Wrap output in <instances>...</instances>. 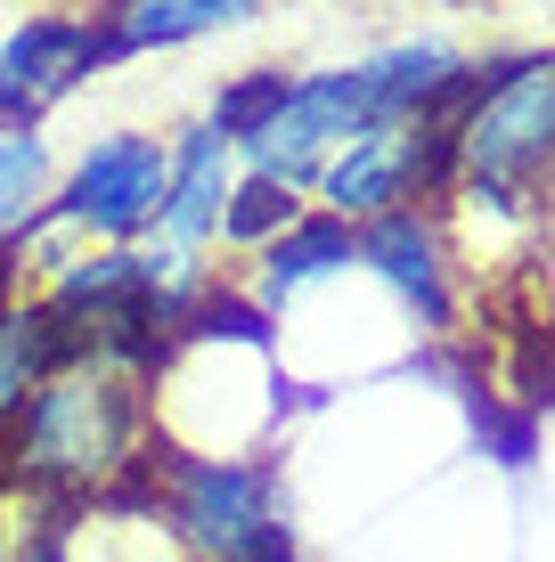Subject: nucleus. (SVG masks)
<instances>
[{"label":"nucleus","mask_w":555,"mask_h":562,"mask_svg":"<svg viewBox=\"0 0 555 562\" xmlns=\"http://www.w3.org/2000/svg\"><path fill=\"white\" fill-rule=\"evenodd\" d=\"M147 449H156L147 375H131L114 359H66L0 432V473L16 490L57 497V506H74V497L107 506L114 490H131L147 473Z\"/></svg>","instance_id":"f257e3e1"},{"label":"nucleus","mask_w":555,"mask_h":562,"mask_svg":"<svg viewBox=\"0 0 555 562\" xmlns=\"http://www.w3.org/2000/svg\"><path fill=\"white\" fill-rule=\"evenodd\" d=\"M147 506L188 562H302L286 473L270 457L221 449H147Z\"/></svg>","instance_id":"f03ea898"},{"label":"nucleus","mask_w":555,"mask_h":562,"mask_svg":"<svg viewBox=\"0 0 555 562\" xmlns=\"http://www.w3.org/2000/svg\"><path fill=\"white\" fill-rule=\"evenodd\" d=\"M555 180V49L474 66V99L457 106V196L474 212L523 221Z\"/></svg>","instance_id":"7ed1b4c3"},{"label":"nucleus","mask_w":555,"mask_h":562,"mask_svg":"<svg viewBox=\"0 0 555 562\" xmlns=\"http://www.w3.org/2000/svg\"><path fill=\"white\" fill-rule=\"evenodd\" d=\"M449 180H457V123L449 114H400V123H368L359 139H343L319 164L311 196L335 221L359 228V221H385V212L449 196Z\"/></svg>","instance_id":"20e7f679"},{"label":"nucleus","mask_w":555,"mask_h":562,"mask_svg":"<svg viewBox=\"0 0 555 562\" xmlns=\"http://www.w3.org/2000/svg\"><path fill=\"white\" fill-rule=\"evenodd\" d=\"M164 171H171L164 131H99V139L49 180L42 221L66 228L74 245H140V237H156Z\"/></svg>","instance_id":"39448f33"},{"label":"nucleus","mask_w":555,"mask_h":562,"mask_svg":"<svg viewBox=\"0 0 555 562\" xmlns=\"http://www.w3.org/2000/svg\"><path fill=\"white\" fill-rule=\"evenodd\" d=\"M99 66L90 9H33L0 33V131H42Z\"/></svg>","instance_id":"423d86ee"},{"label":"nucleus","mask_w":555,"mask_h":562,"mask_svg":"<svg viewBox=\"0 0 555 562\" xmlns=\"http://www.w3.org/2000/svg\"><path fill=\"white\" fill-rule=\"evenodd\" d=\"M368 123H376V106H368V82H359V66L295 74V82H286V99L270 106V123H262L237 155H245L254 171H278V180L311 188L319 164H328L343 139H359Z\"/></svg>","instance_id":"0eeeda50"},{"label":"nucleus","mask_w":555,"mask_h":562,"mask_svg":"<svg viewBox=\"0 0 555 562\" xmlns=\"http://www.w3.org/2000/svg\"><path fill=\"white\" fill-rule=\"evenodd\" d=\"M254 9L262 0H90V33H99V66H140L254 25Z\"/></svg>","instance_id":"6e6552de"},{"label":"nucleus","mask_w":555,"mask_h":562,"mask_svg":"<svg viewBox=\"0 0 555 562\" xmlns=\"http://www.w3.org/2000/svg\"><path fill=\"white\" fill-rule=\"evenodd\" d=\"M245 155L221 139L213 123H180L171 131V171H164V212H156V237L188 245V254H213L221 245V204L237 188Z\"/></svg>","instance_id":"1a4fd4ad"},{"label":"nucleus","mask_w":555,"mask_h":562,"mask_svg":"<svg viewBox=\"0 0 555 562\" xmlns=\"http://www.w3.org/2000/svg\"><path fill=\"white\" fill-rule=\"evenodd\" d=\"M359 269H376V285L409 310L417 326H449V254L425 204L359 221Z\"/></svg>","instance_id":"9d476101"},{"label":"nucleus","mask_w":555,"mask_h":562,"mask_svg":"<svg viewBox=\"0 0 555 562\" xmlns=\"http://www.w3.org/2000/svg\"><path fill=\"white\" fill-rule=\"evenodd\" d=\"M254 261H262V269H254V302L278 318L286 302H302L311 285H328V278H343V269L359 261V228H352V221H335L328 204H302V212L278 228L270 245H262Z\"/></svg>","instance_id":"9b49d317"},{"label":"nucleus","mask_w":555,"mask_h":562,"mask_svg":"<svg viewBox=\"0 0 555 562\" xmlns=\"http://www.w3.org/2000/svg\"><path fill=\"white\" fill-rule=\"evenodd\" d=\"M49 180H57V155L42 131H0V261L16 254L33 221L49 204Z\"/></svg>","instance_id":"f8f14e48"},{"label":"nucleus","mask_w":555,"mask_h":562,"mask_svg":"<svg viewBox=\"0 0 555 562\" xmlns=\"http://www.w3.org/2000/svg\"><path fill=\"white\" fill-rule=\"evenodd\" d=\"M302 204H311V188L237 164V188H229V204H221V245H229V254H262V245H270Z\"/></svg>","instance_id":"ddd939ff"},{"label":"nucleus","mask_w":555,"mask_h":562,"mask_svg":"<svg viewBox=\"0 0 555 562\" xmlns=\"http://www.w3.org/2000/svg\"><path fill=\"white\" fill-rule=\"evenodd\" d=\"M286 82H295L286 66H245V74H229V82L213 90V114H204V123H213L229 147H245L262 123H270V106L286 99Z\"/></svg>","instance_id":"4468645a"}]
</instances>
